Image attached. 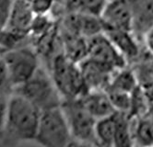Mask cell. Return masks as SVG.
Here are the masks:
<instances>
[{
    "instance_id": "6da1fadb",
    "label": "cell",
    "mask_w": 153,
    "mask_h": 147,
    "mask_svg": "<svg viewBox=\"0 0 153 147\" xmlns=\"http://www.w3.org/2000/svg\"><path fill=\"white\" fill-rule=\"evenodd\" d=\"M40 116L41 110L36 106L13 92L7 98L6 119L0 132V140L9 146L34 141Z\"/></svg>"
},
{
    "instance_id": "7a4b0ae2",
    "label": "cell",
    "mask_w": 153,
    "mask_h": 147,
    "mask_svg": "<svg viewBox=\"0 0 153 147\" xmlns=\"http://www.w3.org/2000/svg\"><path fill=\"white\" fill-rule=\"evenodd\" d=\"M14 93L24 97L41 111L59 107L63 102L51 73L42 66L25 83L15 87Z\"/></svg>"
},
{
    "instance_id": "3957f363",
    "label": "cell",
    "mask_w": 153,
    "mask_h": 147,
    "mask_svg": "<svg viewBox=\"0 0 153 147\" xmlns=\"http://www.w3.org/2000/svg\"><path fill=\"white\" fill-rule=\"evenodd\" d=\"M34 141L45 147H67L75 144L61 106L41 111Z\"/></svg>"
},
{
    "instance_id": "277c9868",
    "label": "cell",
    "mask_w": 153,
    "mask_h": 147,
    "mask_svg": "<svg viewBox=\"0 0 153 147\" xmlns=\"http://www.w3.org/2000/svg\"><path fill=\"white\" fill-rule=\"evenodd\" d=\"M50 73L63 100L79 98L88 91L79 64L69 59L63 52L54 56Z\"/></svg>"
},
{
    "instance_id": "5b68a950",
    "label": "cell",
    "mask_w": 153,
    "mask_h": 147,
    "mask_svg": "<svg viewBox=\"0 0 153 147\" xmlns=\"http://www.w3.org/2000/svg\"><path fill=\"white\" fill-rule=\"evenodd\" d=\"M75 144L97 145L95 128L97 120L88 111L79 98L64 99L61 104Z\"/></svg>"
},
{
    "instance_id": "8992f818",
    "label": "cell",
    "mask_w": 153,
    "mask_h": 147,
    "mask_svg": "<svg viewBox=\"0 0 153 147\" xmlns=\"http://www.w3.org/2000/svg\"><path fill=\"white\" fill-rule=\"evenodd\" d=\"M2 56L14 88L25 83L41 66L36 52L29 47L12 49Z\"/></svg>"
},
{
    "instance_id": "52a82bcc",
    "label": "cell",
    "mask_w": 153,
    "mask_h": 147,
    "mask_svg": "<svg viewBox=\"0 0 153 147\" xmlns=\"http://www.w3.org/2000/svg\"><path fill=\"white\" fill-rule=\"evenodd\" d=\"M88 57L115 70L128 65L123 55L103 32L88 40Z\"/></svg>"
},
{
    "instance_id": "ba28073f",
    "label": "cell",
    "mask_w": 153,
    "mask_h": 147,
    "mask_svg": "<svg viewBox=\"0 0 153 147\" xmlns=\"http://www.w3.org/2000/svg\"><path fill=\"white\" fill-rule=\"evenodd\" d=\"M129 64H136L144 53L142 41L132 30L108 29L103 31Z\"/></svg>"
},
{
    "instance_id": "9c48e42d",
    "label": "cell",
    "mask_w": 153,
    "mask_h": 147,
    "mask_svg": "<svg viewBox=\"0 0 153 147\" xmlns=\"http://www.w3.org/2000/svg\"><path fill=\"white\" fill-rule=\"evenodd\" d=\"M64 30L74 34L90 39L104 31L101 16L90 13L68 11L64 19Z\"/></svg>"
},
{
    "instance_id": "30bf717a",
    "label": "cell",
    "mask_w": 153,
    "mask_h": 147,
    "mask_svg": "<svg viewBox=\"0 0 153 147\" xmlns=\"http://www.w3.org/2000/svg\"><path fill=\"white\" fill-rule=\"evenodd\" d=\"M101 18L104 30L108 29L132 30V11L128 0H108L101 13Z\"/></svg>"
},
{
    "instance_id": "8fae6325",
    "label": "cell",
    "mask_w": 153,
    "mask_h": 147,
    "mask_svg": "<svg viewBox=\"0 0 153 147\" xmlns=\"http://www.w3.org/2000/svg\"><path fill=\"white\" fill-rule=\"evenodd\" d=\"M79 66L88 90H106L114 73L116 71L89 57L80 62Z\"/></svg>"
},
{
    "instance_id": "7c38bea8",
    "label": "cell",
    "mask_w": 153,
    "mask_h": 147,
    "mask_svg": "<svg viewBox=\"0 0 153 147\" xmlns=\"http://www.w3.org/2000/svg\"><path fill=\"white\" fill-rule=\"evenodd\" d=\"M35 13L28 0H13L6 30L16 36L24 35L30 30Z\"/></svg>"
},
{
    "instance_id": "4fadbf2b",
    "label": "cell",
    "mask_w": 153,
    "mask_h": 147,
    "mask_svg": "<svg viewBox=\"0 0 153 147\" xmlns=\"http://www.w3.org/2000/svg\"><path fill=\"white\" fill-rule=\"evenodd\" d=\"M132 11V30L142 41L145 33L153 27V0H128Z\"/></svg>"
},
{
    "instance_id": "5bb4252c",
    "label": "cell",
    "mask_w": 153,
    "mask_h": 147,
    "mask_svg": "<svg viewBox=\"0 0 153 147\" xmlns=\"http://www.w3.org/2000/svg\"><path fill=\"white\" fill-rule=\"evenodd\" d=\"M79 98L97 120L110 116L116 111L105 90H88Z\"/></svg>"
},
{
    "instance_id": "9a60e30c",
    "label": "cell",
    "mask_w": 153,
    "mask_h": 147,
    "mask_svg": "<svg viewBox=\"0 0 153 147\" xmlns=\"http://www.w3.org/2000/svg\"><path fill=\"white\" fill-rule=\"evenodd\" d=\"M88 40L64 30L62 35L63 52L72 61L79 64L88 57Z\"/></svg>"
},
{
    "instance_id": "2e32d148",
    "label": "cell",
    "mask_w": 153,
    "mask_h": 147,
    "mask_svg": "<svg viewBox=\"0 0 153 147\" xmlns=\"http://www.w3.org/2000/svg\"><path fill=\"white\" fill-rule=\"evenodd\" d=\"M138 80L133 68L128 66L117 69L111 79L106 90H116L126 93H132L138 86Z\"/></svg>"
},
{
    "instance_id": "e0dca14e",
    "label": "cell",
    "mask_w": 153,
    "mask_h": 147,
    "mask_svg": "<svg viewBox=\"0 0 153 147\" xmlns=\"http://www.w3.org/2000/svg\"><path fill=\"white\" fill-rule=\"evenodd\" d=\"M134 145L153 146V117L146 114L133 119Z\"/></svg>"
},
{
    "instance_id": "ac0fdd59",
    "label": "cell",
    "mask_w": 153,
    "mask_h": 147,
    "mask_svg": "<svg viewBox=\"0 0 153 147\" xmlns=\"http://www.w3.org/2000/svg\"><path fill=\"white\" fill-rule=\"evenodd\" d=\"M115 112L110 116L97 120L95 128L97 146H114Z\"/></svg>"
},
{
    "instance_id": "d6986e66",
    "label": "cell",
    "mask_w": 153,
    "mask_h": 147,
    "mask_svg": "<svg viewBox=\"0 0 153 147\" xmlns=\"http://www.w3.org/2000/svg\"><path fill=\"white\" fill-rule=\"evenodd\" d=\"M108 0H67L68 11L90 13L101 16Z\"/></svg>"
},
{
    "instance_id": "ffe728a7",
    "label": "cell",
    "mask_w": 153,
    "mask_h": 147,
    "mask_svg": "<svg viewBox=\"0 0 153 147\" xmlns=\"http://www.w3.org/2000/svg\"><path fill=\"white\" fill-rule=\"evenodd\" d=\"M14 92V86L3 56H0V97L8 98Z\"/></svg>"
},
{
    "instance_id": "44dd1931",
    "label": "cell",
    "mask_w": 153,
    "mask_h": 147,
    "mask_svg": "<svg viewBox=\"0 0 153 147\" xmlns=\"http://www.w3.org/2000/svg\"><path fill=\"white\" fill-rule=\"evenodd\" d=\"M13 0H0V30H5Z\"/></svg>"
},
{
    "instance_id": "7402d4cb",
    "label": "cell",
    "mask_w": 153,
    "mask_h": 147,
    "mask_svg": "<svg viewBox=\"0 0 153 147\" xmlns=\"http://www.w3.org/2000/svg\"><path fill=\"white\" fill-rule=\"evenodd\" d=\"M30 3L35 15H47L53 7V0H33Z\"/></svg>"
},
{
    "instance_id": "603a6c76",
    "label": "cell",
    "mask_w": 153,
    "mask_h": 147,
    "mask_svg": "<svg viewBox=\"0 0 153 147\" xmlns=\"http://www.w3.org/2000/svg\"><path fill=\"white\" fill-rule=\"evenodd\" d=\"M142 43H143L144 49L153 56V27L144 34L143 39H142Z\"/></svg>"
},
{
    "instance_id": "cb8c5ba5",
    "label": "cell",
    "mask_w": 153,
    "mask_h": 147,
    "mask_svg": "<svg viewBox=\"0 0 153 147\" xmlns=\"http://www.w3.org/2000/svg\"><path fill=\"white\" fill-rule=\"evenodd\" d=\"M7 98L0 97V132H1L4 127L6 112H7Z\"/></svg>"
}]
</instances>
